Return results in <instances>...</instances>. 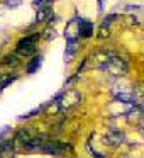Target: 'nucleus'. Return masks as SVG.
<instances>
[{
  "instance_id": "f03ea898",
  "label": "nucleus",
  "mask_w": 144,
  "mask_h": 158,
  "mask_svg": "<svg viewBox=\"0 0 144 158\" xmlns=\"http://www.w3.org/2000/svg\"><path fill=\"white\" fill-rule=\"evenodd\" d=\"M54 102L59 104L61 110H70L82 102V94L78 90H65L54 97Z\"/></svg>"
},
{
  "instance_id": "9d476101",
  "label": "nucleus",
  "mask_w": 144,
  "mask_h": 158,
  "mask_svg": "<svg viewBox=\"0 0 144 158\" xmlns=\"http://www.w3.org/2000/svg\"><path fill=\"white\" fill-rule=\"evenodd\" d=\"M115 99L119 102H126V104H137L139 102L136 99V95H134V92H119V94H115Z\"/></svg>"
},
{
  "instance_id": "0eeeda50",
  "label": "nucleus",
  "mask_w": 144,
  "mask_h": 158,
  "mask_svg": "<svg viewBox=\"0 0 144 158\" xmlns=\"http://www.w3.org/2000/svg\"><path fill=\"white\" fill-rule=\"evenodd\" d=\"M15 155V141H2L0 143V156L12 158Z\"/></svg>"
},
{
  "instance_id": "1a4fd4ad",
  "label": "nucleus",
  "mask_w": 144,
  "mask_h": 158,
  "mask_svg": "<svg viewBox=\"0 0 144 158\" xmlns=\"http://www.w3.org/2000/svg\"><path fill=\"white\" fill-rule=\"evenodd\" d=\"M76 49H78V39H66V53H65L66 61H71Z\"/></svg>"
},
{
  "instance_id": "39448f33",
  "label": "nucleus",
  "mask_w": 144,
  "mask_h": 158,
  "mask_svg": "<svg viewBox=\"0 0 144 158\" xmlns=\"http://www.w3.org/2000/svg\"><path fill=\"white\" fill-rule=\"evenodd\" d=\"M124 139H126V136H124V133L119 129H110L109 133L103 136V143L109 144V146H119L120 143H124Z\"/></svg>"
},
{
  "instance_id": "f3484780",
  "label": "nucleus",
  "mask_w": 144,
  "mask_h": 158,
  "mask_svg": "<svg viewBox=\"0 0 144 158\" xmlns=\"http://www.w3.org/2000/svg\"><path fill=\"white\" fill-rule=\"evenodd\" d=\"M9 133V126H5V127H2L0 129V143H2V138H4V134H7Z\"/></svg>"
},
{
  "instance_id": "4468645a",
  "label": "nucleus",
  "mask_w": 144,
  "mask_h": 158,
  "mask_svg": "<svg viewBox=\"0 0 144 158\" xmlns=\"http://www.w3.org/2000/svg\"><path fill=\"white\" fill-rule=\"evenodd\" d=\"M53 4H54V0H32V5H34L36 9H48V7H53Z\"/></svg>"
},
{
  "instance_id": "ddd939ff",
  "label": "nucleus",
  "mask_w": 144,
  "mask_h": 158,
  "mask_svg": "<svg viewBox=\"0 0 144 158\" xmlns=\"http://www.w3.org/2000/svg\"><path fill=\"white\" fill-rule=\"evenodd\" d=\"M15 80H17L15 75H2L0 77V90H4L5 87H9L10 83H14Z\"/></svg>"
},
{
  "instance_id": "7ed1b4c3",
  "label": "nucleus",
  "mask_w": 144,
  "mask_h": 158,
  "mask_svg": "<svg viewBox=\"0 0 144 158\" xmlns=\"http://www.w3.org/2000/svg\"><path fill=\"white\" fill-rule=\"evenodd\" d=\"M68 150H71V146L65 143H59V141H46L39 148V151H42L46 155H53V156H63Z\"/></svg>"
},
{
  "instance_id": "dca6fc26",
  "label": "nucleus",
  "mask_w": 144,
  "mask_h": 158,
  "mask_svg": "<svg viewBox=\"0 0 144 158\" xmlns=\"http://www.w3.org/2000/svg\"><path fill=\"white\" fill-rule=\"evenodd\" d=\"M115 19H117V15H115V14H110V15H107V17H105V21H103L102 24H103V26H110V22L115 21Z\"/></svg>"
},
{
  "instance_id": "6e6552de",
  "label": "nucleus",
  "mask_w": 144,
  "mask_h": 158,
  "mask_svg": "<svg viewBox=\"0 0 144 158\" xmlns=\"http://www.w3.org/2000/svg\"><path fill=\"white\" fill-rule=\"evenodd\" d=\"M54 19V12H53V7L48 9H39L38 15H36V22H49Z\"/></svg>"
},
{
  "instance_id": "a211bd4d",
  "label": "nucleus",
  "mask_w": 144,
  "mask_h": 158,
  "mask_svg": "<svg viewBox=\"0 0 144 158\" xmlns=\"http://www.w3.org/2000/svg\"><path fill=\"white\" fill-rule=\"evenodd\" d=\"M139 131H141V134H142V136H144V121H142V123L139 124Z\"/></svg>"
},
{
  "instance_id": "f257e3e1",
  "label": "nucleus",
  "mask_w": 144,
  "mask_h": 158,
  "mask_svg": "<svg viewBox=\"0 0 144 158\" xmlns=\"http://www.w3.org/2000/svg\"><path fill=\"white\" fill-rule=\"evenodd\" d=\"M100 70L107 72L112 77H124L127 73V61L124 58H120V56H117V55L112 53V55L109 56V60L100 66Z\"/></svg>"
},
{
  "instance_id": "2eb2a0df",
  "label": "nucleus",
  "mask_w": 144,
  "mask_h": 158,
  "mask_svg": "<svg viewBox=\"0 0 144 158\" xmlns=\"http://www.w3.org/2000/svg\"><path fill=\"white\" fill-rule=\"evenodd\" d=\"M5 4H7V7H9V9H17L19 5L22 4V0H7Z\"/></svg>"
},
{
  "instance_id": "f8f14e48",
  "label": "nucleus",
  "mask_w": 144,
  "mask_h": 158,
  "mask_svg": "<svg viewBox=\"0 0 144 158\" xmlns=\"http://www.w3.org/2000/svg\"><path fill=\"white\" fill-rule=\"evenodd\" d=\"M19 56L17 55H7L2 58V61H0V65L2 66H17L19 65Z\"/></svg>"
},
{
  "instance_id": "9b49d317",
  "label": "nucleus",
  "mask_w": 144,
  "mask_h": 158,
  "mask_svg": "<svg viewBox=\"0 0 144 158\" xmlns=\"http://www.w3.org/2000/svg\"><path fill=\"white\" fill-rule=\"evenodd\" d=\"M41 65H42V56H41V55H39V56H34V58L29 61V65H27V73H29V75L36 73L39 68H41Z\"/></svg>"
},
{
  "instance_id": "20e7f679",
  "label": "nucleus",
  "mask_w": 144,
  "mask_h": 158,
  "mask_svg": "<svg viewBox=\"0 0 144 158\" xmlns=\"http://www.w3.org/2000/svg\"><path fill=\"white\" fill-rule=\"evenodd\" d=\"M39 39V34H32L21 39L17 43V53L21 56H32L36 53V41Z\"/></svg>"
},
{
  "instance_id": "423d86ee",
  "label": "nucleus",
  "mask_w": 144,
  "mask_h": 158,
  "mask_svg": "<svg viewBox=\"0 0 144 158\" xmlns=\"http://www.w3.org/2000/svg\"><path fill=\"white\" fill-rule=\"evenodd\" d=\"M78 36L80 38H92L93 36V24L92 22L78 17Z\"/></svg>"
}]
</instances>
